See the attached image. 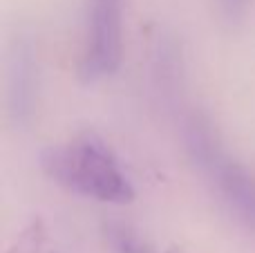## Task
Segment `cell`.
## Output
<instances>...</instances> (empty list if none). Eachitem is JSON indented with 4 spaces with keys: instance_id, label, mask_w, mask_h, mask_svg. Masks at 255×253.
Masks as SVG:
<instances>
[{
    "instance_id": "8",
    "label": "cell",
    "mask_w": 255,
    "mask_h": 253,
    "mask_svg": "<svg viewBox=\"0 0 255 253\" xmlns=\"http://www.w3.org/2000/svg\"><path fill=\"white\" fill-rule=\"evenodd\" d=\"M166 253H186V251H181V249H177V247H170Z\"/></svg>"
},
{
    "instance_id": "4",
    "label": "cell",
    "mask_w": 255,
    "mask_h": 253,
    "mask_svg": "<svg viewBox=\"0 0 255 253\" xmlns=\"http://www.w3.org/2000/svg\"><path fill=\"white\" fill-rule=\"evenodd\" d=\"M36 101V61L34 47L27 40L16 43L9 63V110L16 124H27Z\"/></svg>"
},
{
    "instance_id": "2",
    "label": "cell",
    "mask_w": 255,
    "mask_h": 253,
    "mask_svg": "<svg viewBox=\"0 0 255 253\" xmlns=\"http://www.w3.org/2000/svg\"><path fill=\"white\" fill-rule=\"evenodd\" d=\"M184 141L190 159L206 173L231 213L249 229H255V177L224 152L211 121L199 112L188 115L184 121Z\"/></svg>"
},
{
    "instance_id": "7",
    "label": "cell",
    "mask_w": 255,
    "mask_h": 253,
    "mask_svg": "<svg viewBox=\"0 0 255 253\" xmlns=\"http://www.w3.org/2000/svg\"><path fill=\"white\" fill-rule=\"evenodd\" d=\"M215 2H217V9H220L222 18H224L226 22H238L247 16L253 0H215Z\"/></svg>"
},
{
    "instance_id": "5",
    "label": "cell",
    "mask_w": 255,
    "mask_h": 253,
    "mask_svg": "<svg viewBox=\"0 0 255 253\" xmlns=\"http://www.w3.org/2000/svg\"><path fill=\"white\" fill-rule=\"evenodd\" d=\"M103 236H106V242L112 253H154L152 247L130 224L110 220L103 224Z\"/></svg>"
},
{
    "instance_id": "6",
    "label": "cell",
    "mask_w": 255,
    "mask_h": 253,
    "mask_svg": "<svg viewBox=\"0 0 255 253\" xmlns=\"http://www.w3.org/2000/svg\"><path fill=\"white\" fill-rule=\"evenodd\" d=\"M45 242V229L40 220H34L25 231L18 236V240L13 242V247L9 249V253H38L40 247Z\"/></svg>"
},
{
    "instance_id": "1",
    "label": "cell",
    "mask_w": 255,
    "mask_h": 253,
    "mask_svg": "<svg viewBox=\"0 0 255 253\" xmlns=\"http://www.w3.org/2000/svg\"><path fill=\"white\" fill-rule=\"evenodd\" d=\"M40 168L52 182L76 195L106 204L134 200V188L121 173L110 146L90 130L65 143L47 146L40 152Z\"/></svg>"
},
{
    "instance_id": "3",
    "label": "cell",
    "mask_w": 255,
    "mask_h": 253,
    "mask_svg": "<svg viewBox=\"0 0 255 253\" xmlns=\"http://www.w3.org/2000/svg\"><path fill=\"white\" fill-rule=\"evenodd\" d=\"M124 58V0H88V29L79 76L97 83L112 76Z\"/></svg>"
}]
</instances>
